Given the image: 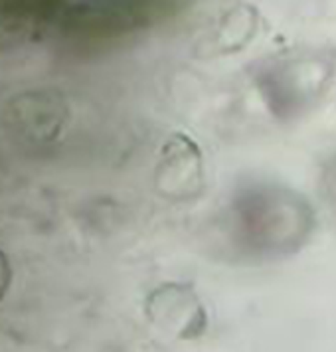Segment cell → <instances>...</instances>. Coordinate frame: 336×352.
<instances>
[{
	"instance_id": "1",
	"label": "cell",
	"mask_w": 336,
	"mask_h": 352,
	"mask_svg": "<svg viewBox=\"0 0 336 352\" xmlns=\"http://www.w3.org/2000/svg\"><path fill=\"white\" fill-rule=\"evenodd\" d=\"M241 216L251 248L271 256L299 250L315 228L311 204L301 194L277 186L247 194Z\"/></svg>"
},
{
	"instance_id": "2",
	"label": "cell",
	"mask_w": 336,
	"mask_h": 352,
	"mask_svg": "<svg viewBox=\"0 0 336 352\" xmlns=\"http://www.w3.org/2000/svg\"><path fill=\"white\" fill-rule=\"evenodd\" d=\"M335 62L326 54H293L281 58L267 72L275 111L285 117L306 111L331 87Z\"/></svg>"
}]
</instances>
